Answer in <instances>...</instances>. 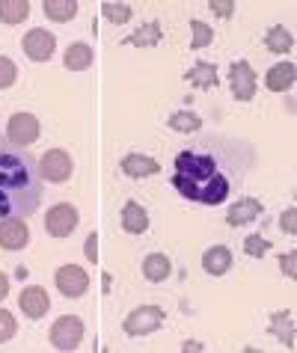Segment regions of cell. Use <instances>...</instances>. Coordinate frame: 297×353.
I'll list each match as a JSON object with an SVG mask.
<instances>
[{
    "label": "cell",
    "mask_w": 297,
    "mask_h": 353,
    "mask_svg": "<svg viewBox=\"0 0 297 353\" xmlns=\"http://www.w3.org/2000/svg\"><path fill=\"white\" fill-rule=\"evenodd\" d=\"M256 163L253 143L226 134L196 137L173 161V188L191 202L220 205L247 181Z\"/></svg>",
    "instance_id": "1"
},
{
    "label": "cell",
    "mask_w": 297,
    "mask_h": 353,
    "mask_svg": "<svg viewBox=\"0 0 297 353\" xmlns=\"http://www.w3.org/2000/svg\"><path fill=\"white\" fill-rule=\"evenodd\" d=\"M42 202V175L39 161L0 137V217L27 220Z\"/></svg>",
    "instance_id": "2"
},
{
    "label": "cell",
    "mask_w": 297,
    "mask_h": 353,
    "mask_svg": "<svg viewBox=\"0 0 297 353\" xmlns=\"http://www.w3.org/2000/svg\"><path fill=\"white\" fill-rule=\"evenodd\" d=\"M72 154L63 152V149H48L42 158H39V175H42V181H51V184H63L72 179Z\"/></svg>",
    "instance_id": "3"
},
{
    "label": "cell",
    "mask_w": 297,
    "mask_h": 353,
    "mask_svg": "<svg viewBox=\"0 0 297 353\" xmlns=\"http://www.w3.org/2000/svg\"><path fill=\"white\" fill-rule=\"evenodd\" d=\"M164 321H166V315L161 306H140V309L128 312V318L122 321V330L137 339V336H148V332L161 330Z\"/></svg>",
    "instance_id": "4"
},
{
    "label": "cell",
    "mask_w": 297,
    "mask_h": 353,
    "mask_svg": "<svg viewBox=\"0 0 297 353\" xmlns=\"http://www.w3.org/2000/svg\"><path fill=\"white\" fill-rule=\"evenodd\" d=\"M84 341V321L77 315H63L51 327V345L57 350H77Z\"/></svg>",
    "instance_id": "5"
},
{
    "label": "cell",
    "mask_w": 297,
    "mask_h": 353,
    "mask_svg": "<svg viewBox=\"0 0 297 353\" xmlns=\"http://www.w3.org/2000/svg\"><path fill=\"white\" fill-rule=\"evenodd\" d=\"M77 220H81V214L72 202H59L54 205L51 211H48L45 217V232L51 234V238H68L75 229H77Z\"/></svg>",
    "instance_id": "6"
},
{
    "label": "cell",
    "mask_w": 297,
    "mask_h": 353,
    "mask_svg": "<svg viewBox=\"0 0 297 353\" xmlns=\"http://www.w3.org/2000/svg\"><path fill=\"white\" fill-rule=\"evenodd\" d=\"M39 119L33 113H15L12 119L6 125V140L18 145V149H27V145H33L39 140Z\"/></svg>",
    "instance_id": "7"
},
{
    "label": "cell",
    "mask_w": 297,
    "mask_h": 353,
    "mask_svg": "<svg viewBox=\"0 0 297 353\" xmlns=\"http://www.w3.org/2000/svg\"><path fill=\"white\" fill-rule=\"evenodd\" d=\"M229 86H232V95L238 98V101H253L259 77H256V72L250 68L247 60H235L229 65Z\"/></svg>",
    "instance_id": "8"
},
{
    "label": "cell",
    "mask_w": 297,
    "mask_h": 353,
    "mask_svg": "<svg viewBox=\"0 0 297 353\" xmlns=\"http://www.w3.org/2000/svg\"><path fill=\"white\" fill-rule=\"evenodd\" d=\"M57 291L63 294V297H84L86 288H89V276H86V270L84 268H77V264H63V268L57 270Z\"/></svg>",
    "instance_id": "9"
},
{
    "label": "cell",
    "mask_w": 297,
    "mask_h": 353,
    "mask_svg": "<svg viewBox=\"0 0 297 353\" xmlns=\"http://www.w3.org/2000/svg\"><path fill=\"white\" fill-rule=\"evenodd\" d=\"M21 48H24V54H27L33 63H45V60H51L54 51H57V36L48 33V30H42V27H33V30L24 36Z\"/></svg>",
    "instance_id": "10"
},
{
    "label": "cell",
    "mask_w": 297,
    "mask_h": 353,
    "mask_svg": "<svg viewBox=\"0 0 297 353\" xmlns=\"http://www.w3.org/2000/svg\"><path fill=\"white\" fill-rule=\"evenodd\" d=\"M30 243V229L24 225V220L18 217H9L0 223V250H9V252H18Z\"/></svg>",
    "instance_id": "11"
},
{
    "label": "cell",
    "mask_w": 297,
    "mask_h": 353,
    "mask_svg": "<svg viewBox=\"0 0 297 353\" xmlns=\"http://www.w3.org/2000/svg\"><path fill=\"white\" fill-rule=\"evenodd\" d=\"M18 306L21 312L30 318V321H39L48 315V309H51V300H48V291L39 288V285H30L21 291V297H18Z\"/></svg>",
    "instance_id": "12"
},
{
    "label": "cell",
    "mask_w": 297,
    "mask_h": 353,
    "mask_svg": "<svg viewBox=\"0 0 297 353\" xmlns=\"http://www.w3.org/2000/svg\"><path fill=\"white\" fill-rule=\"evenodd\" d=\"M119 170H122L128 179H148V175H157L161 172V163H157L155 158H148V154L143 152H131V154H125L122 163H119Z\"/></svg>",
    "instance_id": "13"
},
{
    "label": "cell",
    "mask_w": 297,
    "mask_h": 353,
    "mask_svg": "<svg viewBox=\"0 0 297 353\" xmlns=\"http://www.w3.org/2000/svg\"><path fill=\"white\" fill-rule=\"evenodd\" d=\"M256 217H262V202L253 199V196H244V199H238L229 205V211H226V223L238 229V225H247L253 223Z\"/></svg>",
    "instance_id": "14"
},
{
    "label": "cell",
    "mask_w": 297,
    "mask_h": 353,
    "mask_svg": "<svg viewBox=\"0 0 297 353\" xmlns=\"http://www.w3.org/2000/svg\"><path fill=\"white\" fill-rule=\"evenodd\" d=\"M294 77H297V65L285 60V63H276L274 68H267L265 86H267L271 92H285V90H291Z\"/></svg>",
    "instance_id": "15"
},
{
    "label": "cell",
    "mask_w": 297,
    "mask_h": 353,
    "mask_svg": "<svg viewBox=\"0 0 297 353\" xmlns=\"http://www.w3.org/2000/svg\"><path fill=\"white\" fill-rule=\"evenodd\" d=\"M232 268V252L229 247H211V250H205V256H202V270L205 273H211V276H223V273H229Z\"/></svg>",
    "instance_id": "16"
},
{
    "label": "cell",
    "mask_w": 297,
    "mask_h": 353,
    "mask_svg": "<svg viewBox=\"0 0 297 353\" xmlns=\"http://www.w3.org/2000/svg\"><path fill=\"white\" fill-rule=\"evenodd\" d=\"M122 229L128 234H143L148 232V214L143 211V205L140 202H125V208H122Z\"/></svg>",
    "instance_id": "17"
},
{
    "label": "cell",
    "mask_w": 297,
    "mask_h": 353,
    "mask_svg": "<svg viewBox=\"0 0 297 353\" xmlns=\"http://www.w3.org/2000/svg\"><path fill=\"white\" fill-rule=\"evenodd\" d=\"M161 39H164L161 24H157V21H148L146 27H140V30H134L131 36H125V39H122V45H134V48H155V45H161Z\"/></svg>",
    "instance_id": "18"
},
{
    "label": "cell",
    "mask_w": 297,
    "mask_h": 353,
    "mask_svg": "<svg viewBox=\"0 0 297 353\" xmlns=\"http://www.w3.org/2000/svg\"><path fill=\"white\" fill-rule=\"evenodd\" d=\"M93 48H89L86 42H75V45H68V51H66V68L68 72H86L89 65H93Z\"/></svg>",
    "instance_id": "19"
},
{
    "label": "cell",
    "mask_w": 297,
    "mask_h": 353,
    "mask_svg": "<svg viewBox=\"0 0 297 353\" xmlns=\"http://www.w3.org/2000/svg\"><path fill=\"white\" fill-rule=\"evenodd\" d=\"M170 273H173V264H170V259H166L164 252H152V256L143 259V276L148 282H164Z\"/></svg>",
    "instance_id": "20"
},
{
    "label": "cell",
    "mask_w": 297,
    "mask_h": 353,
    "mask_svg": "<svg viewBox=\"0 0 297 353\" xmlns=\"http://www.w3.org/2000/svg\"><path fill=\"white\" fill-rule=\"evenodd\" d=\"M265 45H267V51L271 54H289L294 48V36H291V30L285 24H274L271 30H267V36H265Z\"/></svg>",
    "instance_id": "21"
},
{
    "label": "cell",
    "mask_w": 297,
    "mask_h": 353,
    "mask_svg": "<svg viewBox=\"0 0 297 353\" xmlns=\"http://www.w3.org/2000/svg\"><path fill=\"white\" fill-rule=\"evenodd\" d=\"M184 81L196 86V90H211V86H217V68H214V63H196L191 72L184 74Z\"/></svg>",
    "instance_id": "22"
},
{
    "label": "cell",
    "mask_w": 297,
    "mask_h": 353,
    "mask_svg": "<svg viewBox=\"0 0 297 353\" xmlns=\"http://www.w3.org/2000/svg\"><path fill=\"white\" fill-rule=\"evenodd\" d=\"M271 336H276L285 347H294V323H291V312H274L271 318Z\"/></svg>",
    "instance_id": "23"
},
{
    "label": "cell",
    "mask_w": 297,
    "mask_h": 353,
    "mask_svg": "<svg viewBox=\"0 0 297 353\" xmlns=\"http://www.w3.org/2000/svg\"><path fill=\"white\" fill-rule=\"evenodd\" d=\"M42 9H45V15L51 18V21H59V24L72 21V18L77 15V3H75V0H45Z\"/></svg>",
    "instance_id": "24"
},
{
    "label": "cell",
    "mask_w": 297,
    "mask_h": 353,
    "mask_svg": "<svg viewBox=\"0 0 297 353\" xmlns=\"http://www.w3.org/2000/svg\"><path fill=\"white\" fill-rule=\"evenodd\" d=\"M30 15L27 0H0V21L3 24H21Z\"/></svg>",
    "instance_id": "25"
},
{
    "label": "cell",
    "mask_w": 297,
    "mask_h": 353,
    "mask_svg": "<svg viewBox=\"0 0 297 353\" xmlns=\"http://www.w3.org/2000/svg\"><path fill=\"white\" fill-rule=\"evenodd\" d=\"M166 125H170L173 131H178V134H196L202 128V119L196 113H191V110H178V113H173L170 119H166Z\"/></svg>",
    "instance_id": "26"
},
{
    "label": "cell",
    "mask_w": 297,
    "mask_h": 353,
    "mask_svg": "<svg viewBox=\"0 0 297 353\" xmlns=\"http://www.w3.org/2000/svg\"><path fill=\"white\" fill-rule=\"evenodd\" d=\"M211 42H214V30L205 21H196L193 18L191 21V48L193 51H202V48H208Z\"/></svg>",
    "instance_id": "27"
},
{
    "label": "cell",
    "mask_w": 297,
    "mask_h": 353,
    "mask_svg": "<svg viewBox=\"0 0 297 353\" xmlns=\"http://www.w3.org/2000/svg\"><path fill=\"white\" fill-rule=\"evenodd\" d=\"M102 12H104L107 21H113V24H125V21H131L134 9L128 6V3H113V0H107V3H102Z\"/></svg>",
    "instance_id": "28"
},
{
    "label": "cell",
    "mask_w": 297,
    "mask_h": 353,
    "mask_svg": "<svg viewBox=\"0 0 297 353\" xmlns=\"http://www.w3.org/2000/svg\"><path fill=\"white\" fill-rule=\"evenodd\" d=\"M267 250H271V241L262 238V234H250V238L244 241V252L247 256H253V259H262Z\"/></svg>",
    "instance_id": "29"
},
{
    "label": "cell",
    "mask_w": 297,
    "mask_h": 353,
    "mask_svg": "<svg viewBox=\"0 0 297 353\" xmlns=\"http://www.w3.org/2000/svg\"><path fill=\"white\" fill-rule=\"evenodd\" d=\"M15 77H18L15 63L9 60V57H0V90H9V86L15 83Z\"/></svg>",
    "instance_id": "30"
},
{
    "label": "cell",
    "mask_w": 297,
    "mask_h": 353,
    "mask_svg": "<svg viewBox=\"0 0 297 353\" xmlns=\"http://www.w3.org/2000/svg\"><path fill=\"white\" fill-rule=\"evenodd\" d=\"M12 336H15V318H12V312L0 309V345L9 341Z\"/></svg>",
    "instance_id": "31"
},
{
    "label": "cell",
    "mask_w": 297,
    "mask_h": 353,
    "mask_svg": "<svg viewBox=\"0 0 297 353\" xmlns=\"http://www.w3.org/2000/svg\"><path fill=\"white\" fill-rule=\"evenodd\" d=\"M280 229L285 234H297V208H285L280 217Z\"/></svg>",
    "instance_id": "32"
},
{
    "label": "cell",
    "mask_w": 297,
    "mask_h": 353,
    "mask_svg": "<svg viewBox=\"0 0 297 353\" xmlns=\"http://www.w3.org/2000/svg\"><path fill=\"white\" fill-rule=\"evenodd\" d=\"M280 268H282L285 276L294 279L297 276V252H285V256H280Z\"/></svg>",
    "instance_id": "33"
},
{
    "label": "cell",
    "mask_w": 297,
    "mask_h": 353,
    "mask_svg": "<svg viewBox=\"0 0 297 353\" xmlns=\"http://www.w3.org/2000/svg\"><path fill=\"white\" fill-rule=\"evenodd\" d=\"M208 9H211L214 15H220V18H229L235 12V3H232V0H211Z\"/></svg>",
    "instance_id": "34"
},
{
    "label": "cell",
    "mask_w": 297,
    "mask_h": 353,
    "mask_svg": "<svg viewBox=\"0 0 297 353\" xmlns=\"http://www.w3.org/2000/svg\"><path fill=\"white\" fill-rule=\"evenodd\" d=\"M84 256H86L89 261H98V234H95V232H89L86 247H84Z\"/></svg>",
    "instance_id": "35"
},
{
    "label": "cell",
    "mask_w": 297,
    "mask_h": 353,
    "mask_svg": "<svg viewBox=\"0 0 297 353\" xmlns=\"http://www.w3.org/2000/svg\"><path fill=\"white\" fill-rule=\"evenodd\" d=\"M9 294V279H6V273H0V300H3Z\"/></svg>",
    "instance_id": "36"
},
{
    "label": "cell",
    "mask_w": 297,
    "mask_h": 353,
    "mask_svg": "<svg viewBox=\"0 0 297 353\" xmlns=\"http://www.w3.org/2000/svg\"><path fill=\"white\" fill-rule=\"evenodd\" d=\"M182 350H202V345H196V341H184Z\"/></svg>",
    "instance_id": "37"
},
{
    "label": "cell",
    "mask_w": 297,
    "mask_h": 353,
    "mask_svg": "<svg viewBox=\"0 0 297 353\" xmlns=\"http://www.w3.org/2000/svg\"><path fill=\"white\" fill-rule=\"evenodd\" d=\"M15 276H18V279H21V282H24V279L30 276V273H27V268H18V270H15Z\"/></svg>",
    "instance_id": "38"
}]
</instances>
